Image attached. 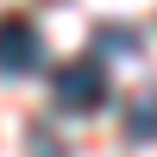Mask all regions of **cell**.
<instances>
[{
	"label": "cell",
	"instance_id": "obj_1",
	"mask_svg": "<svg viewBox=\"0 0 157 157\" xmlns=\"http://www.w3.org/2000/svg\"><path fill=\"white\" fill-rule=\"evenodd\" d=\"M107 101V75H101V57H75L57 69V107L63 113H101Z\"/></svg>",
	"mask_w": 157,
	"mask_h": 157
},
{
	"label": "cell",
	"instance_id": "obj_2",
	"mask_svg": "<svg viewBox=\"0 0 157 157\" xmlns=\"http://www.w3.org/2000/svg\"><path fill=\"white\" fill-rule=\"evenodd\" d=\"M38 63H44V38H38V25L25 19V13H6L0 19V75H32Z\"/></svg>",
	"mask_w": 157,
	"mask_h": 157
},
{
	"label": "cell",
	"instance_id": "obj_3",
	"mask_svg": "<svg viewBox=\"0 0 157 157\" xmlns=\"http://www.w3.org/2000/svg\"><path fill=\"white\" fill-rule=\"evenodd\" d=\"M94 50H101V57H107V50H113V57H138L145 44H138L132 25H94Z\"/></svg>",
	"mask_w": 157,
	"mask_h": 157
},
{
	"label": "cell",
	"instance_id": "obj_4",
	"mask_svg": "<svg viewBox=\"0 0 157 157\" xmlns=\"http://www.w3.org/2000/svg\"><path fill=\"white\" fill-rule=\"evenodd\" d=\"M157 132V101H138L132 107V138H151Z\"/></svg>",
	"mask_w": 157,
	"mask_h": 157
},
{
	"label": "cell",
	"instance_id": "obj_5",
	"mask_svg": "<svg viewBox=\"0 0 157 157\" xmlns=\"http://www.w3.org/2000/svg\"><path fill=\"white\" fill-rule=\"evenodd\" d=\"M32 157H57V145H50V132H44V126H32Z\"/></svg>",
	"mask_w": 157,
	"mask_h": 157
}]
</instances>
